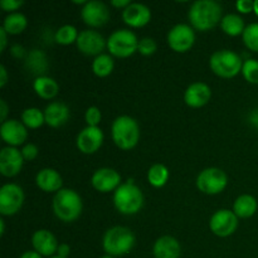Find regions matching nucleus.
I'll return each instance as SVG.
<instances>
[{
    "label": "nucleus",
    "instance_id": "12",
    "mask_svg": "<svg viewBox=\"0 0 258 258\" xmlns=\"http://www.w3.org/2000/svg\"><path fill=\"white\" fill-rule=\"evenodd\" d=\"M81 17L83 22L93 28L102 27L110 19V10L107 5L98 0H91L83 5L81 10Z\"/></svg>",
    "mask_w": 258,
    "mask_h": 258
},
{
    "label": "nucleus",
    "instance_id": "23",
    "mask_svg": "<svg viewBox=\"0 0 258 258\" xmlns=\"http://www.w3.org/2000/svg\"><path fill=\"white\" fill-rule=\"evenodd\" d=\"M45 123L50 127H59L70 118V108L63 102H52L44 110Z\"/></svg>",
    "mask_w": 258,
    "mask_h": 258
},
{
    "label": "nucleus",
    "instance_id": "15",
    "mask_svg": "<svg viewBox=\"0 0 258 258\" xmlns=\"http://www.w3.org/2000/svg\"><path fill=\"white\" fill-rule=\"evenodd\" d=\"M92 186L101 193L116 190L121 185V176L115 169L101 168L93 173L91 179Z\"/></svg>",
    "mask_w": 258,
    "mask_h": 258
},
{
    "label": "nucleus",
    "instance_id": "7",
    "mask_svg": "<svg viewBox=\"0 0 258 258\" xmlns=\"http://www.w3.org/2000/svg\"><path fill=\"white\" fill-rule=\"evenodd\" d=\"M139 39L135 33L128 29L115 30L107 39V49L118 58L130 57L138 50Z\"/></svg>",
    "mask_w": 258,
    "mask_h": 258
},
{
    "label": "nucleus",
    "instance_id": "46",
    "mask_svg": "<svg viewBox=\"0 0 258 258\" xmlns=\"http://www.w3.org/2000/svg\"><path fill=\"white\" fill-rule=\"evenodd\" d=\"M249 121H251L252 125L256 126V127L258 128V110L252 111L251 116H249Z\"/></svg>",
    "mask_w": 258,
    "mask_h": 258
},
{
    "label": "nucleus",
    "instance_id": "18",
    "mask_svg": "<svg viewBox=\"0 0 258 258\" xmlns=\"http://www.w3.org/2000/svg\"><path fill=\"white\" fill-rule=\"evenodd\" d=\"M123 22L133 28H140L151 19V10L141 3H131L122 12Z\"/></svg>",
    "mask_w": 258,
    "mask_h": 258
},
{
    "label": "nucleus",
    "instance_id": "40",
    "mask_svg": "<svg viewBox=\"0 0 258 258\" xmlns=\"http://www.w3.org/2000/svg\"><path fill=\"white\" fill-rule=\"evenodd\" d=\"M57 253H58L57 256L63 257V258H68V254L71 253V247L68 246L67 243H62V244H59V247H58Z\"/></svg>",
    "mask_w": 258,
    "mask_h": 258
},
{
    "label": "nucleus",
    "instance_id": "42",
    "mask_svg": "<svg viewBox=\"0 0 258 258\" xmlns=\"http://www.w3.org/2000/svg\"><path fill=\"white\" fill-rule=\"evenodd\" d=\"M7 34H8V33L5 32L4 28H3V27L0 28V38H2V40H0V49H2V52L5 49V47H7V44H8Z\"/></svg>",
    "mask_w": 258,
    "mask_h": 258
},
{
    "label": "nucleus",
    "instance_id": "26",
    "mask_svg": "<svg viewBox=\"0 0 258 258\" xmlns=\"http://www.w3.org/2000/svg\"><path fill=\"white\" fill-rule=\"evenodd\" d=\"M222 30H223L226 34L232 35V37H237L239 34H243L244 32V22L242 19V17L237 14H228L226 17H223L221 22Z\"/></svg>",
    "mask_w": 258,
    "mask_h": 258
},
{
    "label": "nucleus",
    "instance_id": "43",
    "mask_svg": "<svg viewBox=\"0 0 258 258\" xmlns=\"http://www.w3.org/2000/svg\"><path fill=\"white\" fill-rule=\"evenodd\" d=\"M12 53H13V55H14V57H17V58L24 57V48H23L22 45H19V44H15V45H13Z\"/></svg>",
    "mask_w": 258,
    "mask_h": 258
},
{
    "label": "nucleus",
    "instance_id": "2",
    "mask_svg": "<svg viewBox=\"0 0 258 258\" xmlns=\"http://www.w3.org/2000/svg\"><path fill=\"white\" fill-rule=\"evenodd\" d=\"M82 199L72 189H60L53 198V211L58 219L71 223L82 213Z\"/></svg>",
    "mask_w": 258,
    "mask_h": 258
},
{
    "label": "nucleus",
    "instance_id": "24",
    "mask_svg": "<svg viewBox=\"0 0 258 258\" xmlns=\"http://www.w3.org/2000/svg\"><path fill=\"white\" fill-rule=\"evenodd\" d=\"M33 87H34L35 93L44 100H50V98L55 97L59 91L58 83L53 78L47 77V76H38L33 83Z\"/></svg>",
    "mask_w": 258,
    "mask_h": 258
},
{
    "label": "nucleus",
    "instance_id": "3",
    "mask_svg": "<svg viewBox=\"0 0 258 258\" xmlns=\"http://www.w3.org/2000/svg\"><path fill=\"white\" fill-rule=\"evenodd\" d=\"M102 246L108 256H123L135 246V236L127 227H112L103 236Z\"/></svg>",
    "mask_w": 258,
    "mask_h": 258
},
{
    "label": "nucleus",
    "instance_id": "34",
    "mask_svg": "<svg viewBox=\"0 0 258 258\" xmlns=\"http://www.w3.org/2000/svg\"><path fill=\"white\" fill-rule=\"evenodd\" d=\"M242 75L246 78L247 82L258 85V60L253 58H248L243 62Z\"/></svg>",
    "mask_w": 258,
    "mask_h": 258
},
{
    "label": "nucleus",
    "instance_id": "8",
    "mask_svg": "<svg viewBox=\"0 0 258 258\" xmlns=\"http://www.w3.org/2000/svg\"><path fill=\"white\" fill-rule=\"evenodd\" d=\"M228 178L222 169L207 168L197 178V186L203 193L214 196L226 189Z\"/></svg>",
    "mask_w": 258,
    "mask_h": 258
},
{
    "label": "nucleus",
    "instance_id": "28",
    "mask_svg": "<svg viewBox=\"0 0 258 258\" xmlns=\"http://www.w3.org/2000/svg\"><path fill=\"white\" fill-rule=\"evenodd\" d=\"M25 66H27L28 70L32 71V73H34V75L44 73L48 68L47 57H45V54L43 52L34 49L28 54L27 60H25Z\"/></svg>",
    "mask_w": 258,
    "mask_h": 258
},
{
    "label": "nucleus",
    "instance_id": "50",
    "mask_svg": "<svg viewBox=\"0 0 258 258\" xmlns=\"http://www.w3.org/2000/svg\"><path fill=\"white\" fill-rule=\"evenodd\" d=\"M101 258H115V257H112V256H108V254H106V256H103V257H101Z\"/></svg>",
    "mask_w": 258,
    "mask_h": 258
},
{
    "label": "nucleus",
    "instance_id": "39",
    "mask_svg": "<svg viewBox=\"0 0 258 258\" xmlns=\"http://www.w3.org/2000/svg\"><path fill=\"white\" fill-rule=\"evenodd\" d=\"M236 7L238 12L243 13V14H248V13L254 10V2H251V0H238Z\"/></svg>",
    "mask_w": 258,
    "mask_h": 258
},
{
    "label": "nucleus",
    "instance_id": "27",
    "mask_svg": "<svg viewBox=\"0 0 258 258\" xmlns=\"http://www.w3.org/2000/svg\"><path fill=\"white\" fill-rule=\"evenodd\" d=\"M28 20L25 18L24 14L22 13H10L4 20V24H3V28L5 29V32L8 34H19L23 30L27 28Z\"/></svg>",
    "mask_w": 258,
    "mask_h": 258
},
{
    "label": "nucleus",
    "instance_id": "22",
    "mask_svg": "<svg viewBox=\"0 0 258 258\" xmlns=\"http://www.w3.org/2000/svg\"><path fill=\"white\" fill-rule=\"evenodd\" d=\"M35 183L38 188L42 189L45 193H53V191H59L62 189V176L57 170L50 168L42 169L35 176Z\"/></svg>",
    "mask_w": 258,
    "mask_h": 258
},
{
    "label": "nucleus",
    "instance_id": "38",
    "mask_svg": "<svg viewBox=\"0 0 258 258\" xmlns=\"http://www.w3.org/2000/svg\"><path fill=\"white\" fill-rule=\"evenodd\" d=\"M23 5L22 0H2L0 2V7H2L3 10L10 13H15V10L19 9Z\"/></svg>",
    "mask_w": 258,
    "mask_h": 258
},
{
    "label": "nucleus",
    "instance_id": "20",
    "mask_svg": "<svg viewBox=\"0 0 258 258\" xmlns=\"http://www.w3.org/2000/svg\"><path fill=\"white\" fill-rule=\"evenodd\" d=\"M32 244L35 252H38L40 256H52L58 251V247H59L57 238L47 229H39L34 232L32 237Z\"/></svg>",
    "mask_w": 258,
    "mask_h": 258
},
{
    "label": "nucleus",
    "instance_id": "44",
    "mask_svg": "<svg viewBox=\"0 0 258 258\" xmlns=\"http://www.w3.org/2000/svg\"><path fill=\"white\" fill-rule=\"evenodd\" d=\"M0 111H2V121L5 122L8 115V105L4 100H0Z\"/></svg>",
    "mask_w": 258,
    "mask_h": 258
},
{
    "label": "nucleus",
    "instance_id": "25",
    "mask_svg": "<svg viewBox=\"0 0 258 258\" xmlns=\"http://www.w3.org/2000/svg\"><path fill=\"white\" fill-rule=\"evenodd\" d=\"M257 201L249 194H243L236 199L233 204V212L238 218H249L257 212Z\"/></svg>",
    "mask_w": 258,
    "mask_h": 258
},
{
    "label": "nucleus",
    "instance_id": "13",
    "mask_svg": "<svg viewBox=\"0 0 258 258\" xmlns=\"http://www.w3.org/2000/svg\"><path fill=\"white\" fill-rule=\"evenodd\" d=\"M77 48L81 53L86 55H100L102 50L107 47V40L96 30H83L77 38Z\"/></svg>",
    "mask_w": 258,
    "mask_h": 258
},
{
    "label": "nucleus",
    "instance_id": "11",
    "mask_svg": "<svg viewBox=\"0 0 258 258\" xmlns=\"http://www.w3.org/2000/svg\"><path fill=\"white\" fill-rule=\"evenodd\" d=\"M212 232L218 237H228L236 232L238 227V217L229 209H219L209 221Z\"/></svg>",
    "mask_w": 258,
    "mask_h": 258
},
{
    "label": "nucleus",
    "instance_id": "41",
    "mask_svg": "<svg viewBox=\"0 0 258 258\" xmlns=\"http://www.w3.org/2000/svg\"><path fill=\"white\" fill-rule=\"evenodd\" d=\"M8 82V72L4 66H0V87H4Z\"/></svg>",
    "mask_w": 258,
    "mask_h": 258
},
{
    "label": "nucleus",
    "instance_id": "5",
    "mask_svg": "<svg viewBox=\"0 0 258 258\" xmlns=\"http://www.w3.org/2000/svg\"><path fill=\"white\" fill-rule=\"evenodd\" d=\"M113 204L120 213L131 216L136 214L144 204V194L138 185L128 180L122 183L113 194Z\"/></svg>",
    "mask_w": 258,
    "mask_h": 258
},
{
    "label": "nucleus",
    "instance_id": "47",
    "mask_svg": "<svg viewBox=\"0 0 258 258\" xmlns=\"http://www.w3.org/2000/svg\"><path fill=\"white\" fill-rule=\"evenodd\" d=\"M20 258H42V256L35 251H28L25 253H23Z\"/></svg>",
    "mask_w": 258,
    "mask_h": 258
},
{
    "label": "nucleus",
    "instance_id": "30",
    "mask_svg": "<svg viewBox=\"0 0 258 258\" xmlns=\"http://www.w3.org/2000/svg\"><path fill=\"white\" fill-rule=\"evenodd\" d=\"M113 59L110 54H100L92 63V71L98 77H107L113 71Z\"/></svg>",
    "mask_w": 258,
    "mask_h": 258
},
{
    "label": "nucleus",
    "instance_id": "10",
    "mask_svg": "<svg viewBox=\"0 0 258 258\" xmlns=\"http://www.w3.org/2000/svg\"><path fill=\"white\" fill-rule=\"evenodd\" d=\"M196 42V33L188 24H176L168 33V44L173 50L184 53L190 49Z\"/></svg>",
    "mask_w": 258,
    "mask_h": 258
},
{
    "label": "nucleus",
    "instance_id": "45",
    "mask_svg": "<svg viewBox=\"0 0 258 258\" xmlns=\"http://www.w3.org/2000/svg\"><path fill=\"white\" fill-rule=\"evenodd\" d=\"M111 4H112L115 8H123V9H126L131 3L128 2V0H112Z\"/></svg>",
    "mask_w": 258,
    "mask_h": 258
},
{
    "label": "nucleus",
    "instance_id": "49",
    "mask_svg": "<svg viewBox=\"0 0 258 258\" xmlns=\"http://www.w3.org/2000/svg\"><path fill=\"white\" fill-rule=\"evenodd\" d=\"M253 12L256 13V15L258 17V0L254 2V10H253Z\"/></svg>",
    "mask_w": 258,
    "mask_h": 258
},
{
    "label": "nucleus",
    "instance_id": "48",
    "mask_svg": "<svg viewBox=\"0 0 258 258\" xmlns=\"http://www.w3.org/2000/svg\"><path fill=\"white\" fill-rule=\"evenodd\" d=\"M0 226H2V231H0V234H4L5 232V223H4V219H0Z\"/></svg>",
    "mask_w": 258,
    "mask_h": 258
},
{
    "label": "nucleus",
    "instance_id": "51",
    "mask_svg": "<svg viewBox=\"0 0 258 258\" xmlns=\"http://www.w3.org/2000/svg\"><path fill=\"white\" fill-rule=\"evenodd\" d=\"M52 258H63V257H59V256H54V257H52Z\"/></svg>",
    "mask_w": 258,
    "mask_h": 258
},
{
    "label": "nucleus",
    "instance_id": "16",
    "mask_svg": "<svg viewBox=\"0 0 258 258\" xmlns=\"http://www.w3.org/2000/svg\"><path fill=\"white\" fill-rule=\"evenodd\" d=\"M24 163L22 151L18 149L7 146L0 153V173L4 176H15L20 173Z\"/></svg>",
    "mask_w": 258,
    "mask_h": 258
},
{
    "label": "nucleus",
    "instance_id": "33",
    "mask_svg": "<svg viewBox=\"0 0 258 258\" xmlns=\"http://www.w3.org/2000/svg\"><path fill=\"white\" fill-rule=\"evenodd\" d=\"M242 37H243L246 47L252 52L258 53V23H252V24L247 25Z\"/></svg>",
    "mask_w": 258,
    "mask_h": 258
},
{
    "label": "nucleus",
    "instance_id": "14",
    "mask_svg": "<svg viewBox=\"0 0 258 258\" xmlns=\"http://www.w3.org/2000/svg\"><path fill=\"white\" fill-rule=\"evenodd\" d=\"M77 148L83 154H93L102 146L103 133L98 126H87L77 136Z\"/></svg>",
    "mask_w": 258,
    "mask_h": 258
},
{
    "label": "nucleus",
    "instance_id": "4",
    "mask_svg": "<svg viewBox=\"0 0 258 258\" xmlns=\"http://www.w3.org/2000/svg\"><path fill=\"white\" fill-rule=\"evenodd\" d=\"M112 140L122 150L135 148L140 139V128L135 118L130 116H118L111 126Z\"/></svg>",
    "mask_w": 258,
    "mask_h": 258
},
{
    "label": "nucleus",
    "instance_id": "31",
    "mask_svg": "<svg viewBox=\"0 0 258 258\" xmlns=\"http://www.w3.org/2000/svg\"><path fill=\"white\" fill-rule=\"evenodd\" d=\"M22 122L24 123L25 127L38 128L45 122L44 112L37 107H30L23 111L22 113Z\"/></svg>",
    "mask_w": 258,
    "mask_h": 258
},
{
    "label": "nucleus",
    "instance_id": "35",
    "mask_svg": "<svg viewBox=\"0 0 258 258\" xmlns=\"http://www.w3.org/2000/svg\"><path fill=\"white\" fill-rule=\"evenodd\" d=\"M156 48V42L153 38H143L141 40H139V47L138 52H140L143 55H151L155 53Z\"/></svg>",
    "mask_w": 258,
    "mask_h": 258
},
{
    "label": "nucleus",
    "instance_id": "32",
    "mask_svg": "<svg viewBox=\"0 0 258 258\" xmlns=\"http://www.w3.org/2000/svg\"><path fill=\"white\" fill-rule=\"evenodd\" d=\"M78 35L80 34H78L77 29H76L73 25H63V27H60L59 29L55 32L54 39L55 42L59 43V44L68 45L77 42Z\"/></svg>",
    "mask_w": 258,
    "mask_h": 258
},
{
    "label": "nucleus",
    "instance_id": "6",
    "mask_svg": "<svg viewBox=\"0 0 258 258\" xmlns=\"http://www.w3.org/2000/svg\"><path fill=\"white\" fill-rule=\"evenodd\" d=\"M241 55L229 49L214 52L209 59V66L217 76L222 78H232L238 75L243 67Z\"/></svg>",
    "mask_w": 258,
    "mask_h": 258
},
{
    "label": "nucleus",
    "instance_id": "17",
    "mask_svg": "<svg viewBox=\"0 0 258 258\" xmlns=\"http://www.w3.org/2000/svg\"><path fill=\"white\" fill-rule=\"evenodd\" d=\"M0 135L2 139L12 148L22 145L28 138L27 127L23 122L18 120H7L2 123L0 127Z\"/></svg>",
    "mask_w": 258,
    "mask_h": 258
},
{
    "label": "nucleus",
    "instance_id": "37",
    "mask_svg": "<svg viewBox=\"0 0 258 258\" xmlns=\"http://www.w3.org/2000/svg\"><path fill=\"white\" fill-rule=\"evenodd\" d=\"M38 151L39 150H38L37 146H35L34 144L29 143L22 149V155H23V158H24V160L32 161L38 156Z\"/></svg>",
    "mask_w": 258,
    "mask_h": 258
},
{
    "label": "nucleus",
    "instance_id": "21",
    "mask_svg": "<svg viewBox=\"0 0 258 258\" xmlns=\"http://www.w3.org/2000/svg\"><path fill=\"white\" fill-rule=\"evenodd\" d=\"M153 253L155 258H180V243L171 236L160 237L154 243Z\"/></svg>",
    "mask_w": 258,
    "mask_h": 258
},
{
    "label": "nucleus",
    "instance_id": "9",
    "mask_svg": "<svg viewBox=\"0 0 258 258\" xmlns=\"http://www.w3.org/2000/svg\"><path fill=\"white\" fill-rule=\"evenodd\" d=\"M24 203V191L17 184H5L0 189V213L13 216L18 213Z\"/></svg>",
    "mask_w": 258,
    "mask_h": 258
},
{
    "label": "nucleus",
    "instance_id": "36",
    "mask_svg": "<svg viewBox=\"0 0 258 258\" xmlns=\"http://www.w3.org/2000/svg\"><path fill=\"white\" fill-rule=\"evenodd\" d=\"M101 111L100 108L96 107V106H91L86 111V121H87L88 126H97L101 122Z\"/></svg>",
    "mask_w": 258,
    "mask_h": 258
},
{
    "label": "nucleus",
    "instance_id": "29",
    "mask_svg": "<svg viewBox=\"0 0 258 258\" xmlns=\"http://www.w3.org/2000/svg\"><path fill=\"white\" fill-rule=\"evenodd\" d=\"M169 179V170L163 164H155L149 169L148 180L155 188H161L166 184Z\"/></svg>",
    "mask_w": 258,
    "mask_h": 258
},
{
    "label": "nucleus",
    "instance_id": "19",
    "mask_svg": "<svg viewBox=\"0 0 258 258\" xmlns=\"http://www.w3.org/2000/svg\"><path fill=\"white\" fill-rule=\"evenodd\" d=\"M212 97V90L208 85L203 82H196L191 83L185 91L184 95V100H185L186 105L190 106L193 108L202 107V106L207 105Z\"/></svg>",
    "mask_w": 258,
    "mask_h": 258
},
{
    "label": "nucleus",
    "instance_id": "1",
    "mask_svg": "<svg viewBox=\"0 0 258 258\" xmlns=\"http://www.w3.org/2000/svg\"><path fill=\"white\" fill-rule=\"evenodd\" d=\"M222 5L214 0H198L189 9V22L196 29L207 32L222 22Z\"/></svg>",
    "mask_w": 258,
    "mask_h": 258
}]
</instances>
